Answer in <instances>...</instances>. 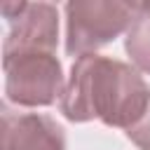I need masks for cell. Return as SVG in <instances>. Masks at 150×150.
<instances>
[{
  "instance_id": "cell-4",
  "label": "cell",
  "mask_w": 150,
  "mask_h": 150,
  "mask_svg": "<svg viewBox=\"0 0 150 150\" xmlns=\"http://www.w3.org/2000/svg\"><path fill=\"white\" fill-rule=\"evenodd\" d=\"M9 23L2 42V61L23 54H54L59 42V9L52 2H5Z\"/></svg>"
},
{
  "instance_id": "cell-7",
  "label": "cell",
  "mask_w": 150,
  "mask_h": 150,
  "mask_svg": "<svg viewBox=\"0 0 150 150\" xmlns=\"http://www.w3.org/2000/svg\"><path fill=\"white\" fill-rule=\"evenodd\" d=\"M124 134H127V138H129L136 148L150 150V103H148L145 112L141 115V120H138L136 124H131Z\"/></svg>"
},
{
  "instance_id": "cell-5",
  "label": "cell",
  "mask_w": 150,
  "mask_h": 150,
  "mask_svg": "<svg viewBox=\"0 0 150 150\" xmlns=\"http://www.w3.org/2000/svg\"><path fill=\"white\" fill-rule=\"evenodd\" d=\"M2 150H66V134L49 115L2 108Z\"/></svg>"
},
{
  "instance_id": "cell-6",
  "label": "cell",
  "mask_w": 150,
  "mask_h": 150,
  "mask_svg": "<svg viewBox=\"0 0 150 150\" xmlns=\"http://www.w3.org/2000/svg\"><path fill=\"white\" fill-rule=\"evenodd\" d=\"M124 49L136 70L150 75V2H136V14L127 30Z\"/></svg>"
},
{
  "instance_id": "cell-2",
  "label": "cell",
  "mask_w": 150,
  "mask_h": 150,
  "mask_svg": "<svg viewBox=\"0 0 150 150\" xmlns=\"http://www.w3.org/2000/svg\"><path fill=\"white\" fill-rule=\"evenodd\" d=\"M66 12V54L89 56L129 30L136 2L117 0H70Z\"/></svg>"
},
{
  "instance_id": "cell-1",
  "label": "cell",
  "mask_w": 150,
  "mask_h": 150,
  "mask_svg": "<svg viewBox=\"0 0 150 150\" xmlns=\"http://www.w3.org/2000/svg\"><path fill=\"white\" fill-rule=\"evenodd\" d=\"M150 103V87L136 68L117 59L89 54L75 59L59 98L68 122L101 120L105 127L129 129Z\"/></svg>"
},
{
  "instance_id": "cell-3",
  "label": "cell",
  "mask_w": 150,
  "mask_h": 150,
  "mask_svg": "<svg viewBox=\"0 0 150 150\" xmlns=\"http://www.w3.org/2000/svg\"><path fill=\"white\" fill-rule=\"evenodd\" d=\"M5 98L21 108H47L66 89L56 54H23L2 61Z\"/></svg>"
}]
</instances>
